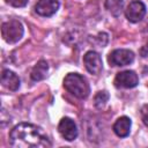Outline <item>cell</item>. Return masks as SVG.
Instances as JSON below:
<instances>
[{
    "instance_id": "7c38bea8",
    "label": "cell",
    "mask_w": 148,
    "mask_h": 148,
    "mask_svg": "<svg viewBox=\"0 0 148 148\" xmlns=\"http://www.w3.org/2000/svg\"><path fill=\"white\" fill-rule=\"evenodd\" d=\"M47 71H49V65H47V62H46L45 60H39V61L34 66L30 76H31V79H32L34 81H40V80H43V79L46 77Z\"/></svg>"
},
{
    "instance_id": "30bf717a",
    "label": "cell",
    "mask_w": 148,
    "mask_h": 148,
    "mask_svg": "<svg viewBox=\"0 0 148 148\" xmlns=\"http://www.w3.org/2000/svg\"><path fill=\"white\" fill-rule=\"evenodd\" d=\"M1 83L5 88L10 91H16L20 88V79L18 76L9 69H3L1 73Z\"/></svg>"
},
{
    "instance_id": "9a60e30c",
    "label": "cell",
    "mask_w": 148,
    "mask_h": 148,
    "mask_svg": "<svg viewBox=\"0 0 148 148\" xmlns=\"http://www.w3.org/2000/svg\"><path fill=\"white\" fill-rule=\"evenodd\" d=\"M29 0H6V2L13 7H16V8H20V7H24L27 3H28Z\"/></svg>"
},
{
    "instance_id": "8fae6325",
    "label": "cell",
    "mask_w": 148,
    "mask_h": 148,
    "mask_svg": "<svg viewBox=\"0 0 148 148\" xmlns=\"http://www.w3.org/2000/svg\"><path fill=\"white\" fill-rule=\"evenodd\" d=\"M131 126H132L131 119L128 117H126V116H123V117L118 118L116 120V123L113 124V132L119 138H125V136H127L130 134Z\"/></svg>"
},
{
    "instance_id": "52a82bcc",
    "label": "cell",
    "mask_w": 148,
    "mask_h": 148,
    "mask_svg": "<svg viewBox=\"0 0 148 148\" xmlns=\"http://www.w3.org/2000/svg\"><path fill=\"white\" fill-rule=\"evenodd\" d=\"M83 64L87 68V71L90 74L98 75L102 72L103 64H102V58L101 56L95 52V51H88L83 56Z\"/></svg>"
},
{
    "instance_id": "ba28073f",
    "label": "cell",
    "mask_w": 148,
    "mask_h": 148,
    "mask_svg": "<svg viewBox=\"0 0 148 148\" xmlns=\"http://www.w3.org/2000/svg\"><path fill=\"white\" fill-rule=\"evenodd\" d=\"M58 131H59L60 135L67 141H73L77 136L76 125H75L74 120L68 117H64L60 120V123L58 125Z\"/></svg>"
},
{
    "instance_id": "8992f818",
    "label": "cell",
    "mask_w": 148,
    "mask_h": 148,
    "mask_svg": "<svg viewBox=\"0 0 148 148\" xmlns=\"http://www.w3.org/2000/svg\"><path fill=\"white\" fill-rule=\"evenodd\" d=\"M139 83V77L133 71H123L119 72L114 77V86L117 88L131 89L136 87Z\"/></svg>"
},
{
    "instance_id": "277c9868",
    "label": "cell",
    "mask_w": 148,
    "mask_h": 148,
    "mask_svg": "<svg viewBox=\"0 0 148 148\" xmlns=\"http://www.w3.org/2000/svg\"><path fill=\"white\" fill-rule=\"evenodd\" d=\"M133 60H134V53L127 49L113 50L108 57V61L111 66H126L132 64Z\"/></svg>"
},
{
    "instance_id": "7a4b0ae2",
    "label": "cell",
    "mask_w": 148,
    "mask_h": 148,
    "mask_svg": "<svg viewBox=\"0 0 148 148\" xmlns=\"http://www.w3.org/2000/svg\"><path fill=\"white\" fill-rule=\"evenodd\" d=\"M65 89L80 99H84L89 96L90 88L87 79L77 73H68L64 79Z\"/></svg>"
},
{
    "instance_id": "2e32d148",
    "label": "cell",
    "mask_w": 148,
    "mask_h": 148,
    "mask_svg": "<svg viewBox=\"0 0 148 148\" xmlns=\"http://www.w3.org/2000/svg\"><path fill=\"white\" fill-rule=\"evenodd\" d=\"M141 117H142V121L146 126H148V106H145L141 110Z\"/></svg>"
},
{
    "instance_id": "5bb4252c",
    "label": "cell",
    "mask_w": 148,
    "mask_h": 148,
    "mask_svg": "<svg viewBox=\"0 0 148 148\" xmlns=\"http://www.w3.org/2000/svg\"><path fill=\"white\" fill-rule=\"evenodd\" d=\"M108 99H109V94H108V91L102 90V91H98V92L95 95V97H94V104H95L96 108L102 109V108H104V105L106 104Z\"/></svg>"
},
{
    "instance_id": "4fadbf2b",
    "label": "cell",
    "mask_w": 148,
    "mask_h": 148,
    "mask_svg": "<svg viewBox=\"0 0 148 148\" xmlns=\"http://www.w3.org/2000/svg\"><path fill=\"white\" fill-rule=\"evenodd\" d=\"M105 8H106V10L111 15L118 17L123 13V9H124V0H106L105 1Z\"/></svg>"
},
{
    "instance_id": "5b68a950",
    "label": "cell",
    "mask_w": 148,
    "mask_h": 148,
    "mask_svg": "<svg viewBox=\"0 0 148 148\" xmlns=\"http://www.w3.org/2000/svg\"><path fill=\"white\" fill-rule=\"evenodd\" d=\"M125 15H126V18L130 21V22H133V23H136V22H140L145 15H146V6L142 1L140 0H133L128 3L126 10H125Z\"/></svg>"
},
{
    "instance_id": "6da1fadb",
    "label": "cell",
    "mask_w": 148,
    "mask_h": 148,
    "mask_svg": "<svg viewBox=\"0 0 148 148\" xmlns=\"http://www.w3.org/2000/svg\"><path fill=\"white\" fill-rule=\"evenodd\" d=\"M9 143L14 148H49L51 141L46 133L37 125L21 123L9 133Z\"/></svg>"
},
{
    "instance_id": "3957f363",
    "label": "cell",
    "mask_w": 148,
    "mask_h": 148,
    "mask_svg": "<svg viewBox=\"0 0 148 148\" xmlns=\"http://www.w3.org/2000/svg\"><path fill=\"white\" fill-rule=\"evenodd\" d=\"M23 25L17 20H9L7 22H3L1 25L2 38L9 44L17 43L23 37Z\"/></svg>"
},
{
    "instance_id": "9c48e42d",
    "label": "cell",
    "mask_w": 148,
    "mask_h": 148,
    "mask_svg": "<svg viewBox=\"0 0 148 148\" xmlns=\"http://www.w3.org/2000/svg\"><path fill=\"white\" fill-rule=\"evenodd\" d=\"M59 9V1L58 0H38L35 10L40 16H52Z\"/></svg>"
}]
</instances>
